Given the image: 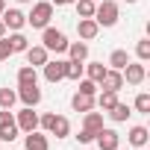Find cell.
<instances>
[{"label": "cell", "mask_w": 150, "mask_h": 150, "mask_svg": "<svg viewBox=\"0 0 150 150\" xmlns=\"http://www.w3.org/2000/svg\"><path fill=\"white\" fill-rule=\"evenodd\" d=\"M127 62H129V53H127V50H112V53H109V68L124 71V68H127Z\"/></svg>", "instance_id": "cell-25"}, {"label": "cell", "mask_w": 150, "mask_h": 150, "mask_svg": "<svg viewBox=\"0 0 150 150\" xmlns=\"http://www.w3.org/2000/svg\"><path fill=\"white\" fill-rule=\"evenodd\" d=\"M15 127V112L12 109H0V129H12Z\"/></svg>", "instance_id": "cell-31"}, {"label": "cell", "mask_w": 150, "mask_h": 150, "mask_svg": "<svg viewBox=\"0 0 150 150\" xmlns=\"http://www.w3.org/2000/svg\"><path fill=\"white\" fill-rule=\"evenodd\" d=\"M121 18V6L115 3V0H100V3L94 6V21L97 27H115Z\"/></svg>", "instance_id": "cell-1"}, {"label": "cell", "mask_w": 150, "mask_h": 150, "mask_svg": "<svg viewBox=\"0 0 150 150\" xmlns=\"http://www.w3.org/2000/svg\"><path fill=\"white\" fill-rule=\"evenodd\" d=\"M68 56H71V62H86L88 59V44L86 41H68Z\"/></svg>", "instance_id": "cell-17"}, {"label": "cell", "mask_w": 150, "mask_h": 150, "mask_svg": "<svg viewBox=\"0 0 150 150\" xmlns=\"http://www.w3.org/2000/svg\"><path fill=\"white\" fill-rule=\"evenodd\" d=\"M132 106H135V112H138V115H150V94H147V91H138Z\"/></svg>", "instance_id": "cell-28"}, {"label": "cell", "mask_w": 150, "mask_h": 150, "mask_svg": "<svg viewBox=\"0 0 150 150\" xmlns=\"http://www.w3.org/2000/svg\"><path fill=\"white\" fill-rule=\"evenodd\" d=\"M71 3H74V0H71Z\"/></svg>", "instance_id": "cell-42"}, {"label": "cell", "mask_w": 150, "mask_h": 150, "mask_svg": "<svg viewBox=\"0 0 150 150\" xmlns=\"http://www.w3.org/2000/svg\"><path fill=\"white\" fill-rule=\"evenodd\" d=\"M147 138H150L147 127H129V132H127V141L132 147H147Z\"/></svg>", "instance_id": "cell-16"}, {"label": "cell", "mask_w": 150, "mask_h": 150, "mask_svg": "<svg viewBox=\"0 0 150 150\" xmlns=\"http://www.w3.org/2000/svg\"><path fill=\"white\" fill-rule=\"evenodd\" d=\"M6 41H9V47H12V53H24V50L30 47V38H27V35H24L21 30H18V33H12V35H9Z\"/></svg>", "instance_id": "cell-22"}, {"label": "cell", "mask_w": 150, "mask_h": 150, "mask_svg": "<svg viewBox=\"0 0 150 150\" xmlns=\"http://www.w3.org/2000/svg\"><path fill=\"white\" fill-rule=\"evenodd\" d=\"M6 33H9V30H6V24L0 21V38H6Z\"/></svg>", "instance_id": "cell-36"}, {"label": "cell", "mask_w": 150, "mask_h": 150, "mask_svg": "<svg viewBox=\"0 0 150 150\" xmlns=\"http://www.w3.org/2000/svg\"><path fill=\"white\" fill-rule=\"evenodd\" d=\"M18 132H21L18 127H12V129H0V141H6V144H12V141L18 138Z\"/></svg>", "instance_id": "cell-32"}, {"label": "cell", "mask_w": 150, "mask_h": 150, "mask_svg": "<svg viewBox=\"0 0 150 150\" xmlns=\"http://www.w3.org/2000/svg\"><path fill=\"white\" fill-rule=\"evenodd\" d=\"M100 88H106V91H121V88H124V74L115 71V68H106L103 80H100Z\"/></svg>", "instance_id": "cell-10"}, {"label": "cell", "mask_w": 150, "mask_h": 150, "mask_svg": "<svg viewBox=\"0 0 150 150\" xmlns=\"http://www.w3.org/2000/svg\"><path fill=\"white\" fill-rule=\"evenodd\" d=\"M118 103V91H100V94H94V106H100V112H109L112 106Z\"/></svg>", "instance_id": "cell-18"}, {"label": "cell", "mask_w": 150, "mask_h": 150, "mask_svg": "<svg viewBox=\"0 0 150 150\" xmlns=\"http://www.w3.org/2000/svg\"><path fill=\"white\" fill-rule=\"evenodd\" d=\"M24 135H27V138H24V147H27V150H50V141H47L44 132L33 129V132H24Z\"/></svg>", "instance_id": "cell-14"}, {"label": "cell", "mask_w": 150, "mask_h": 150, "mask_svg": "<svg viewBox=\"0 0 150 150\" xmlns=\"http://www.w3.org/2000/svg\"><path fill=\"white\" fill-rule=\"evenodd\" d=\"M83 71H86V77H88V80H94V83L100 86L103 74H106V65H103V62H88V65H83Z\"/></svg>", "instance_id": "cell-21"}, {"label": "cell", "mask_w": 150, "mask_h": 150, "mask_svg": "<svg viewBox=\"0 0 150 150\" xmlns=\"http://www.w3.org/2000/svg\"><path fill=\"white\" fill-rule=\"evenodd\" d=\"M135 56H138V62H147L150 59V38H141L135 44Z\"/></svg>", "instance_id": "cell-30"}, {"label": "cell", "mask_w": 150, "mask_h": 150, "mask_svg": "<svg viewBox=\"0 0 150 150\" xmlns=\"http://www.w3.org/2000/svg\"><path fill=\"white\" fill-rule=\"evenodd\" d=\"M50 3H53V6H68L71 0H50Z\"/></svg>", "instance_id": "cell-35"}, {"label": "cell", "mask_w": 150, "mask_h": 150, "mask_svg": "<svg viewBox=\"0 0 150 150\" xmlns=\"http://www.w3.org/2000/svg\"><path fill=\"white\" fill-rule=\"evenodd\" d=\"M77 33H80L83 41H94L97 33H100V27H97L94 18H80V21H77Z\"/></svg>", "instance_id": "cell-11"}, {"label": "cell", "mask_w": 150, "mask_h": 150, "mask_svg": "<svg viewBox=\"0 0 150 150\" xmlns=\"http://www.w3.org/2000/svg\"><path fill=\"white\" fill-rule=\"evenodd\" d=\"M18 100L24 103V106H38L41 103V88H38V83H30V86H18Z\"/></svg>", "instance_id": "cell-6"}, {"label": "cell", "mask_w": 150, "mask_h": 150, "mask_svg": "<svg viewBox=\"0 0 150 150\" xmlns=\"http://www.w3.org/2000/svg\"><path fill=\"white\" fill-rule=\"evenodd\" d=\"M12 56V47H9V41L6 38H0V62H6Z\"/></svg>", "instance_id": "cell-34"}, {"label": "cell", "mask_w": 150, "mask_h": 150, "mask_svg": "<svg viewBox=\"0 0 150 150\" xmlns=\"http://www.w3.org/2000/svg\"><path fill=\"white\" fill-rule=\"evenodd\" d=\"M106 115H109V118H112L115 124H124V121H127V118L132 115V109H129L127 103H121V100H118V103H115V106H112V109H109Z\"/></svg>", "instance_id": "cell-20"}, {"label": "cell", "mask_w": 150, "mask_h": 150, "mask_svg": "<svg viewBox=\"0 0 150 150\" xmlns=\"http://www.w3.org/2000/svg\"><path fill=\"white\" fill-rule=\"evenodd\" d=\"M83 65H86V62H71V59H68V65H65V80H74V83L83 80V77H86Z\"/></svg>", "instance_id": "cell-24"}, {"label": "cell", "mask_w": 150, "mask_h": 150, "mask_svg": "<svg viewBox=\"0 0 150 150\" xmlns=\"http://www.w3.org/2000/svg\"><path fill=\"white\" fill-rule=\"evenodd\" d=\"M3 9H6V0H0V15H3Z\"/></svg>", "instance_id": "cell-37"}, {"label": "cell", "mask_w": 150, "mask_h": 150, "mask_svg": "<svg viewBox=\"0 0 150 150\" xmlns=\"http://www.w3.org/2000/svg\"><path fill=\"white\" fill-rule=\"evenodd\" d=\"M30 83H38V68L24 65V68L18 71V86H30Z\"/></svg>", "instance_id": "cell-23"}, {"label": "cell", "mask_w": 150, "mask_h": 150, "mask_svg": "<svg viewBox=\"0 0 150 150\" xmlns=\"http://www.w3.org/2000/svg\"><path fill=\"white\" fill-rule=\"evenodd\" d=\"M15 127H18L21 132H33V129H38V112H35L33 106H24V109L15 115Z\"/></svg>", "instance_id": "cell-4"}, {"label": "cell", "mask_w": 150, "mask_h": 150, "mask_svg": "<svg viewBox=\"0 0 150 150\" xmlns=\"http://www.w3.org/2000/svg\"><path fill=\"white\" fill-rule=\"evenodd\" d=\"M18 103V91L15 88H0V109H12Z\"/></svg>", "instance_id": "cell-27"}, {"label": "cell", "mask_w": 150, "mask_h": 150, "mask_svg": "<svg viewBox=\"0 0 150 150\" xmlns=\"http://www.w3.org/2000/svg\"><path fill=\"white\" fill-rule=\"evenodd\" d=\"M83 129L100 132L103 129V112H83Z\"/></svg>", "instance_id": "cell-19"}, {"label": "cell", "mask_w": 150, "mask_h": 150, "mask_svg": "<svg viewBox=\"0 0 150 150\" xmlns=\"http://www.w3.org/2000/svg\"><path fill=\"white\" fill-rule=\"evenodd\" d=\"M47 132L56 135V138H68V135H71V121H68L65 115H56V112H53V121H50Z\"/></svg>", "instance_id": "cell-13"}, {"label": "cell", "mask_w": 150, "mask_h": 150, "mask_svg": "<svg viewBox=\"0 0 150 150\" xmlns=\"http://www.w3.org/2000/svg\"><path fill=\"white\" fill-rule=\"evenodd\" d=\"M94 135H97V132H91V129H80L77 141H80V144H94Z\"/></svg>", "instance_id": "cell-33"}, {"label": "cell", "mask_w": 150, "mask_h": 150, "mask_svg": "<svg viewBox=\"0 0 150 150\" xmlns=\"http://www.w3.org/2000/svg\"><path fill=\"white\" fill-rule=\"evenodd\" d=\"M0 21H3V24H6V30H12V33H18V30H24V27H27V15H24L21 9H3Z\"/></svg>", "instance_id": "cell-8"}, {"label": "cell", "mask_w": 150, "mask_h": 150, "mask_svg": "<svg viewBox=\"0 0 150 150\" xmlns=\"http://www.w3.org/2000/svg\"><path fill=\"white\" fill-rule=\"evenodd\" d=\"M74 6H77V18H94V0H74Z\"/></svg>", "instance_id": "cell-26"}, {"label": "cell", "mask_w": 150, "mask_h": 150, "mask_svg": "<svg viewBox=\"0 0 150 150\" xmlns=\"http://www.w3.org/2000/svg\"><path fill=\"white\" fill-rule=\"evenodd\" d=\"M41 47L47 53H65L68 50V35L56 27H44L41 30Z\"/></svg>", "instance_id": "cell-2"}, {"label": "cell", "mask_w": 150, "mask_h": 150, "mask_svg": "<svg viewBox=\"0 0 150 150\" xmlns=\"http://www.w3.org/2000/svg\"><path fill=\"white\" fill-rule=\"evenodd\" d=\"M118 150H121V147H118Z\"/></svg>", "instance_id": "cell-43"}, {"label": "cell", "mask_w": 150, "mask_h": 150, "mask_svg": "<svg viewBox=\"0 0 150 150\" xmlns=\"http://www.w3.org/2000/svg\"><path fill=\"white\" fill-rule=\"evenodd\" d=\"M97 88H100V86H97L94 80H88V77L77 80V91H83V94H91V97H94V94H97Z\"/></svg>", "instance_id": "cell-29"}, {"label": "cell", "mask_w": 150, "mask_h": 150, "mask_svg": "<svg viewBox=\"0 0 150 150\" xmlns=\"http://www.w3.org/2000/svg\"><path fill=\"white\" fill-rule=\"evenodd\" d=\"M50 18H53V3L41 0V3H33V12L27 15V24L33 30H44V27H50Z\"/></svg>", "instance_id": "cell-3"}, {"label": "cell", "mask_w": 150, "mask_h": 150, "mask_svg": "<svg viewBox=\"0 0 150 150\" xmlns=\"http://www.w3.org/2000/svg\"><path fill=\"white\" fill-rule=\"evenodd\" d=\"M65 65H68V59H56V62H44V80L47 83H62L65 80Z\"/></svg>", "instance_id": "cell-9"}, {"label": "cell", "mask_w": 150, "mask_h": 150, "mask_svg": "<svg viewBox=\"0 0 150 150\" xmlns=\"http://www.w3.org/2000/svg\"><path fill=\"white\" fill-rule=\"evenodd\" d=\"M94 3H100V0H94Z\"/></svg>", "instance_id": "cell-41"}, {"label": "cell", "mask_w": 150, "mask_h": 150, "mask_svg": "<svg viewBox=\"0 0 150 150\" xmlns=\"http://www.w3.org/2000/svg\"><path fill=\"white\" fill-rule=\"evenodd\" d=\"M94 144H97L100 150H118V147H121V135H118L115 129L103 127V129L94 135Z\"/></svg>", "instance_id": "cell-7"}, {"label": "cell", "mask_w": 150, "mask_h": 150, "mask_svg": "<svg viewBox=\"0 0 150 150\" xmlns=\"http://www.w3.org/2000/svg\"><path fill=\"white\" fill-rule=\"evenodd\" d=\"M24 53H27V65H33V68H44V62L50 59V53H47L41 44H30Z\"/></svg>", "instance_id": "cell-12"}, {"label": "cell", "mask_w": 150, "mask_h": 150, "mask_svg": "<svg viewBox=\"0 0 150 150\" xmlns=\"http://www.w3.org/2000/svg\"><path fill=\"white\" fill-rule=\"evenodd\" d=\"M18 3H33V0H18Z\"/></svg>", "instance_id": "cell-38"}, {"label": "cell", "mask_w": 150, "mask_h": 150, "mask_svg": "<svg viewBox=\"0 0 150 150\" xmlns=\"http://www.w3.org/2000/svg\"><path fill=\"white\" fill-rule=\"evenodd\" d=\"M138 150H147V147H138Z\"/></svg>", "instance_id": "cell-40"}, {"label": "cell", "mask_w": 150, "mask_h": 150, "mask_svg": "<svg viewBox=\"0 0 150 150\" xmlns=\"http://www.w3.org/2000/svg\"><path fill=\"white\" fill-rule=\"evenodd\" d=\"M121 74H124V83H127V86H141V83L147 80L144 62H127V68H124Z\"/></svg>", "instance_id": "cell-5"}, {"label": "cell", "mask_w": 150, "mask_h": 150, "mask_svg": "<svg viewBox=\"0 0 150 150\" xmlns=\"http://www.w3.org/2000/svg\"><path fill=\"white\" fill-rule=\"evenodd\" d=\"M124 3H138V0H124Z\"/></svg>", "instance_id": "cell-39"}, {"label": "cell", "mask_w": 150, "mask_h": 150, "mask_svg": "<svg viewBox=\"0 0 150 150\" xmlns=\"http://www.w3.org/2000/svg\"><path fill=\"white\" fill-rule=\"evenodd\" d=\"M71 109H74V112H80V115H83V112H91V109H94V97L77 91V94L71 97Z\"/></svg>", "instance_id": "cell-15"}]
</instances>
